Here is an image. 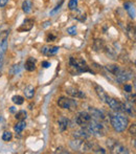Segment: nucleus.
I'll use <instances>...</instances> for the list:
<instances>
[{"instance_id":"cd10ccee","label":"nucleus","mask_w":136,"mask_h":154,"mask_svg":"<svg viewBox=\"0 0 136 154\" xmlns=\"http://www.w3.org/2000/svg\"><path fill=\"white\" fill-rule=\"evenodd\" d=\"M126 99L128 100L129 103L133 104V105H136V94H132L131 92H129V94L126 97Z\"/></svg>"},{"instance_id":"4be33fe9","label":"nucleus","mask_w":136,"mask_h":154,"mask_svg":"<svg viewBox=\"0 0 136 154\" xmlns=\"http://www.w3.org/2000/svg\"><path fill=\"white\" fill-rule=\"evenodd\" d=\"M24 95L25 97L27 99H33L34 95H35V87L33 85H27L26 87L24 88Z\"/></svg>"},{"instance_id":"2f4dec72","label":"nucleus","mask_w":136,"mask_h":154,"mask_svg":"<svg viewBox=\"0 0 136 154\" xmlns=\"http://www.w3.org/2000/svg\"><path fill=\"white\" fill-rule=\"evenodd\" d=\"M63 2H64V0H61V2H60V3L58 4V5L56 6V8H53V11H51V12H50V15H53V14H55V13H57L58 11H59L60 8H61V6H62V4H63Z\"/></svg>"},{"instance_id":"6ab92c4d","label":"nucleus","mask_w":136,"mask_h":154,"mask_svg":"<svg viewBox=\"0 0 136 154\" xmlns=\"http://www.w3.org/2000/svg\"><path fill=\"white\" fill-rule=\"evenodd\" d=\"M36 62H37L36 59H34V58H29L24 64V68L26 69L27 71H34L35 69H36Z\"/></svg>"},{"instance_id":"473e14b6","label":"nucleus","mask_w":136,"mask_h":154,"mask_svg":"<svg viewBox=\"0 0 136 154\" xmlns=\"http://www.w3.org/2000/svg\"><path fill=\"white\" fill-rule=\"evenodd\" d=\"M56 38H57V37H56L55 35L48 34V35H47V37H46V41H47V42H53V41L56 40Z\"/></svg>"},{"instance_id":"c85d7f7f","label":"nucleus","mask_w":136,"mask_h":154,"mask_svg":"<svg viewBox=\"0 0 136 154\" xmlns=\"http://www.w3.org/2000/svg\"><path fill=\"white\" fill-rule=\"evenodd\" d=\"M77 1H79V0H69V2H68L69 10H71V11L75 10L77 6Z\"/></svg>"},{"instance_id":"4468645a","label":"nucleus","mask_w":136,"mask_h":154,"mask_svg":"<svg viewBox=\"0 0 136 154\" xmlns=\"http://www.w3.org/2000/svg\"><path fill=\"white\" fill-rule=\"evenodd\" d=\"M59 46H53V45H48V46H43L41 48V53L44 56H53L59 51Z\"/></svg>"},{"instance_id":"6e6552de","label":"nucleus","mask_w":136,"mask_h":154,"mask_svg":"<svg viewBox=\"0 0 136 154\" xmlns=\"http://www.w3.org/2000/svg\"><path fill=\"white\" fill-rule=\"evenodd\" d=\"M91 120H92V118H91V116H90V113L86 111L79 112V113L77 114V116L74 118L75 124L79 126H82V127H85Z\"/></svg>"},{"instance_id":"aec40b11","label":"nucleus","mask_w":136,"mask_h":154,"mask_svg":"<svg viewBox=\"0 0 136 154\" xmlns=\"http://www.w3.org/2000/svg\"><path fill=\"white\" fill-rule=\"evenodd\" d=\"M124 8H125V10L128 12L129 16L132 19H134L136 17V14H135V8H134V6H133V4L131 3V2H126V3L124 4Z\"/></svg>"},{"instance_id":"a211bd4d","label":"nucleus","mask_w":136,"mask_h":154,"mask_svg":"<svg viewBox=\"0 0 136 154\" xmlns=\"http://www.w3.org/2000/svg\"><path fill=\"white\" fill-rule=\"evenodd\" d=\"M106 48L105 42H104L103 39H95L93 42V49L95 51H104Z\"/></svg>"},{"instance_id":"ddd939ff","label":"nucleus","mask_w":136,"mask_h":154,"mask_svg":"<svg viewBox=\"0 0 136 154\" xmlns=\"http://www.w3.org/2000/svg\"><path fill=\"white\" fill-rule=\"evenodd\" d=\"M66 93L69 94L72 97H77V99H84L86 97L85 93H84L82 90L77 89L75 87H67L66 88Z\"/></svg>"},{"instance_id":"c756f323","label":"nucleus","mask_w":136,"mask_h":154,"mask_svg":"<svg viewBox=\"0 0 136 154\" xmlns=\"http://www.w3.org/2000/svg\"><path fill=\"white\" fill-rule=\"evenodd\" d=\"M129 133L132 136L136 137V124H132V125L129 127Z\"/></svg>"},{"instance_id":"dca6fc26","label":"nucleus","mask_w":136,"mask_h":154,"mask_svg":"<svg viewBox=\"0 0 136 154\" xmlns=\"http://www.w3.org/2000/svg\"><path fill=\"white\" fill-rule=\"evenodd\" d=\"M58 125H59V130L61 132H64L67 130L68 126H69V121L68 119H66L65 116H61L58 121Z\"/></svg>"},{"instance_id":"393cba45","label":"nucleus","mask_w":136,"mask_h":154,"mask_svg":"<svg viewBox=\"0 0 136 154\" xmlns=\"http://www.w3.org/2000/svg\"><path fill=\"white\" fill-rule=\"evenodd\" d=\"M15 118H16V120H18V121L25 120V119L27 118L26 111H25V110H19V111L16 112V114H15Z\"/></svg>"},{"instance_id":"ea45409f","label":"nucleus","mask_w":136,"mask_h":154,"mask_svg":"<svg viewBox=\"0 0 136 154\" xmlns=\"http://www.w3.org/2000/svg\"><path fill=\"white\" fill-rule=\"evenodd\" d=\"M132 144H133V146H134V148L136 149V137L133 140V142H132Z\"/></svg>"},{"instance_id":"a878e982","label":"nucleus","mask_w":136,"mask_h":154,"mask_svg":"<svg viewBox=\"0 0 136 154\" xmlns=\"http://www.w3.org/2000/svg\"><path fill=\"white\" fill-rule=\"evenodd\" d=\"M12 101H13V103L16 104V105H22V104L24 103V97L17 94L12 97Z\"/></svg>"},{"instance_id":"c9c22d12","label":"nucleus","mask_w":136,"mask_h":154,"mask_svg":"<svg viewBox=\"0 0 136 154\" xmlns=\"http://www.w3.org/2000/svg\"><path fill=\"white\" fill-rule=\"evenodd\" d=\"M8 0H0V8H4L8 4Z\"/></svg>"},{"instance_id":"2eb2a0df","label":"nucleus","mask_w":136,"mask_h":154,"mask_svg":"<svg viewBox=\"0 0 136 154\" xmlns=\"http://www.w3.org/2000/svg\"><path fill=\"white\" fill-rule=\"evenodd\" d=\"M35 21L33 19H25L23 21V23L21 24V26L18 29V32H29L33 29Z\"/></svg>"},{"instance_id":"f257e3e1","label":"nucleus","mask_w":136,"mask_h":154,"mask_svg":"<svg viewBox=\"0 0 136 154\" xmlns=\"http://www.w3.org/2000/svg\"><path fill=\"white\" fill-rule=\"evenodd\" d=\"M110 124L116 132H124L128 128L129 120L122 112L114 111L109 113Z\"/></svg>"},{"instance_id":"58836bf2","label":"nucleus","mask_w":136,"mask_h":154,"mask_svg":"<svg viewBox=\"0 0 136 154\" xmlns=\"http://www.w3.org/2000/svg\"><path fill=\"white\" fill-rule=\"evenodd\" d=\"M49 24H50V21H46V22L43 23V27H44V29H45V27H47Z\"/></svg>"},{"instance_id":"f03ea898","label":"nucleus","mask_w":136,"mask_h":154,"mask_svg":"<svg viewBox=\"0 0 136 154\" xmlns=\"http://www.w3.org/2000/svg\"><path fill=\"white\" fill-rule=\"evenodd\" d=\"M69 66H70V71L73 75H79V73L83 72H92L87 63L83 59H79V58L71 57L69 59Z\"/></svg>"},{"instance_id":"a19ab883","label":"nucleus","mask_w":136,"mask_h":154,"mask_svg":"<svg viewBox=\"0 0 136 154\" xmlns=\"http://www.w3.org/2000/svg\"><path fill=\"white\" fill-rule=\"evenodd\" d=\"M14 108H15V107H11V111H12V112H14V111H15Z\"/></svg>"},{"instance_id":"7ed1b4c3","label":"nucleus","mask_w":136,"mask_h":154,"mask_svg":"<svg viewBox=\"0 0 136 154\" xmlns=\"http://www.w3.org/2000/svg\"><path fill=\"white\" fill-rule=\"evenodd\" d=\"M85 127L92 135L98 136V137H103L106 135V128L104 127L103 123L98 122L95 120H91Z\"/></svg>"},{"instance_id":"f8f14e48","label":"nucleus","mask_w":136,"mask_h":154,"mask_svg":"<svg viewBox=\"0 0 136 154\" xmlns=\"http://www.w3.org/2000/svg\"><path fill=\"white\" fill-rule=\"evenodd\" d=\"M94 89H95V92H96V94H98V99H100L101 101L103 102V103L107 104V102L109 101L110 97L107 94V92L105 91V89H104L102 86H100V85H95V86H94Z\"/></svg>"},{"instance_id":"5701e85b","label":"nucleus","mask_w":136,"mask_h":154,"mask_svg":"<svg viewBox=\"0 0 136 154\" xmlns=\"http://www.w3.org/2000/svg\"><path fill=\"white\" fill-rule=\"evenodd\" d=\"M25 127H26V123H25L24 120H22V121H19V122L14 126V130L17 133H21V132L25 129Z\"/></svg>"},{"instance_id":"7c9ffc66","label":"nucleus","mask_w":136,"mask_h":154,"mask_svg":"<svg viewBox=\"0 0 136 154\" xmlns=\"http://www.w3.org/2000/svg\"><path fill=\"white\" fill-rule=\"evenodd\" d=\"M67 32L70 35V36H75V35H77V26H75V25H73V26L68 27Z\"/></svg>"},{"instance_id":"9d476101","label":"nucleus","mask_w":136,"mask_h":154,"mask_svg":"<svg viewBox=\"0 0 136 154\" xmlns=\"http://www.w3.org/2000/svg\"><path fill=\"white\" fill-rule=\"evenodd\" d=\"M107 105L111 108L114 111H118L124 113V102H120L116 99H113V97H110L109 101L107 102Z\"/></svg>"},{"instance_id":"1a4fd4ad","label":"nucleus","mask_w":136,"mask_h":154,"mask_svg":"<svg viewBox=\"0 0 136 154\" xmlns=\"http://www.w3.org/2000/svg\"><path fill=\"white\" fill-rule=\"evenodd\" d=\"M89 113H90V116H91L92 120H95V121H98V122H101L103 124L107 122V116H106V114L104 113L102 110L98 109V108L90 107Z\"/></svg>"},{"instance_id":"423d86ee","label":"nucleus","mask_w":136,"mask_h":154,"mask_svg":"<svg viewBox=\"0 0 136 154\" xmlns=\"http://www.w3.org/2000/svg\"><path fill=\"white\" fill-rule=\"evenodd\" d=\"M57 104L60 108H62V109H68V110L74 109V108H77V103L74 101V100H71L66 97H59Z\"/></svg>"},{"instance_id":"79ce46f5","label":"nucleus","mask_w":136,"mask_h":154,"mask_svg":"<svg viewBox=\"0 0 136 154\" xmlns=\"http://www.w3.org/2000/svg\"><path fill=\"white\" fill-rule=\"evenodd\" d=\"M134 87H135V89H136V79L134 80Z\"/></svg>"},{"instance_id":"bb28decb","label":"nucleus","mask_w":136,"mask_h":154,"mask_svg":"<svg viewBox=\"0 0 136 154\" xmlns=\"http://www.w3.org/2000/svg\"><path fill=\"white\" fill-rule=\"evenodd\" d=\"M12 138H13V134L11 133L10 131H4L3 133H2V140H3L4 142H10Z\"/></svg>"},{"instance_id":"b1692460","label":"nucleus","mask_w":136,"mask_h":154,"mask_svg":"<svg viewBox=\"0 0 136 154\" xmlns=\"http://www.w3.org/2000/svg\"><path fill=\"white\" fill-rule=\"evenodd\" d=\"M32 8H33V4L29 0H25L22 3V11L25 14H29L32 12Z\"/></svg>"},{"instance_id":"f3484780","label":"nucleus","mask_w":136,"mask_h":154,"mask_svg":"<svg viewBox=\"0 0 136 154\" xmlns=\"http://www.w3.org/2000/svg\"><path fill=\"white\" fill-rule=\"evenodd\" d=\"M127 35L130 39L132 40H135L136 39V26L132 23H129L127 25Z\"/></svg>"},{"instance_id":"0eeeda50","label":"nucleus","mask_w":136,"mask_h":154,"mask_svg":"<svg viewBox=\"0 0 136 154\" xmlns=\"http://www.w3.org/2000/svg\"><path fill=\"white\" fill-rule=\"evenodd\" d=\"M133 73L131 70L126 68H122L120 67L119 71L117 72V75H115V81L117 82L118 84H122L125 82H128L130 79H132Z\"/></svg>"},{"instance_id":"412c9836","label":"nucleus","mask_w":136,"mask_h":154,"mask_svg":"<svg viewBox=\"0 0 136 154\" xmlns=\"http://www.w3.org/2000/svg\"><path fill=\"white\" fill-rule=\"evenodd\" d=\"M124 113L128 114V116H132L136 118V111L133 108L132 105H130L129 103H124Z\"/></svg>"},{"instance_id":"20e7f679","label":"nucleus","mask_w":136,"mask_h":154,"mask_svg":"<svg viewBox=\"0 0 136 154\" xmlns=\"http://www.w3.org/2000/svg\"><path fill=\"white\" fill-rule=\"evenodd\" d=\"M107 147L110 150L111 153H118V154H126L129 153L130 151L128 150V148L120 144L118 140H115L113 138H110L107 140Z\"/></svg>"},{"instance_id":"9b49d317","label":"nucleus","mask_w":136,"mask_h":154,"mask_svg":"<svg viewBox=\"0 0 136 154\" xmlns=\"http://www.w3.org/2000/svg\"><path fill=\"white\" fill-rule=\"evenodd\" d=\"M72 135H73V137L77 138V140H88L91 134H90V132L87 130V128L84 127L79 130H75V131L73 132Z\"/></svg>"},{"instance_id":"39448f33","label":"nucleus","mask_w":136,"mask_h":154,"mask_svg":"<svg viewBox=\"0 0 136 154\" xmlns=\"http://www.w3.org/2000/svg\"><path fill=\"white\" fill-rule=\"evenodd\" d=\"M10 32L5 31L1 34L0 36V71L2 69V65H3V60H4V55L6 53L8 49V37Z\"/></svg>"},{"instance_id":"4c0bfd02","label":"nucleus","mask_w":136,"mask_h":154,"mask_svg":"<svg viewBox=\"0 0 136 154\" xmlns=\"http://www.w3.org/2000/svg\"><path fill=\"white\" fill-rule=\"evenodd\" d=\"M63 148H58L57 151H55L56 153H68V151H63Z\"/></svg>"},{"instance_id":"72a5a7b5","label":"nucleus","mask_w":136,"mask_h":154,"mask_svg":"<svg viewBox=\"0 0 136 154\" xmlns=\"http://www.w3.org/2000/svg\"><path fill=\"white\" fill-rule=\"evenodd\" d=\"M124 90L125 91H127V92H131L132 91V86H130V85H125L124 86Z\"/></svg>"},{"instance_id":"37998d69","label":"nucleus","mask_w":136,"mask_h":154,"mask_svg":"<svg viewBox=\"0 0 136 154\" xmlns=\"http://www.w3.org/2000/svg\"><path fill=\"white\" fill-rule=\"evenodd\" d=\"M135 64H136V62H135Z\"/></svg>"},{"instance_id":"f704fd0d","label":"nucleus","mask_w":136,"mask_h":154,"mask_svg":"<svg viewBox=\"0 0 136 154\" xmlns=\"http://www.w3.org/2000/svg\"><path fill=\"white\" fill-rule=\"evenodd\" d=\"M50 66V63L48 61H43L42 62V67L43 68H48V67Z\"/></svg>"},{"instance_id":"e433bc0d","label":"nucleus","mask_w":136,"mask_h":154,"mask_svg":"<svg viewBox=\"0 0 136 154\" xmlns=\"http://www.w3.org/2000/svg\"><path fill=\"white\" fill-rule=\"evenodd\" d=\"M13 69L15 70L14 75H17V72H19V71H20V69H19V66H18V65H14V66H13Z\"/></svg>"}]
</instances>
